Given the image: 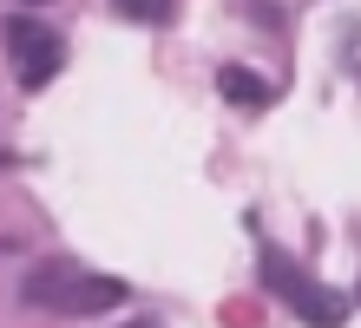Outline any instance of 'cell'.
I'll list each match as a JSON object with an SVG mask.
<instances>
[{
    "label": "cell",
    "mask_w": 361,
    "mask_h": 328,
    "mask_svg": "<svg viewBox=\"0 0 361 328\" xmlns=\"http://www.w3.org/2000/svg\"><path fill=\"white\" fill-rule=\"evenodd\" d=\"M20 296H27L33 309H53V315H105V309L125 302V282L53 262V269H33L27 282H20Z\"/></svg>",
    "instance_id": "obj_1"
},
{
    "label": "cell",
    "mask_w": 361,
    "mask_h": 328,
    "mask_svg": "<svg viewBox=\"0 0 361 328\" xmlns=\"http://www.w3.org/2000/svg\"><path fill=\"white\" fill-rule=\"evenodd\" d=\"M263 282H269L276 296H289V309L302 315V322H315V328H342V296H329L322 282H309L283 250H263Z\"/></svg>",
    "instance_id": "obj_2"
},
{
    "label": "cell",
    "mask_w": 361,
    "mask_h": 328,
    "mask_svg": "<svg viewBox=\"0 0 361 328\" xmlns=\"http://www.w3.org/2000/svg\"><path fill=\"white\" fill-rule=\"evenodd\" d=\"M7 53H13V73L27 92H39V85H53V73L66 66V47H59L53 27H39V20H7Z\"/></svg>",
    "instance_id": "obj_3"
},
{
    "label": "cell",
    "mask_w": 361,
    "mask_h": 328,
    "mask_svg": "<svg viewBox=\"0 0 361 328\" xmlns=\"http://www.w3.org/2000/svg\"><path fill=\"white\" fill-rule=\"evenodd\" d=\"M217 85H224V99H230V105H263V99H269V85H263L257 73H243V66H224Z\"/></svg>",
    "instance_id": "obj_4"
},
{
    "label": "cell",
    "mask_w": 361,
    "mask_h": 328,
    "mask_svg": "<svg viewBox=\"0 0 361 328\" xmlns=\"http://www.w3.org/2000/svg\"><path fill=\"white\" fill-rule=\"evenodd\" d=\"M112 7L125 20H138V27H164V20H171V0H112Z\"/></svg>",
    "instance_id": "obj_5"
},
{
    "label": "cell",
    "mask_w": 361,
    "mask_h": 328,
    "mask_svg": "<svg viewBox=\"0 0 361 328\" xmlns=\"http://www.w3.org/2000/svg\"><path fill=\"white\" fill-rule=\"evenodd\" d=\"M132 328H158V322H132Z\"/></svg>",
    "instance_id": "obj_6"
},
{
    "label": "cell",
    "mask_w": 361,
    "mask_h": 328,
    "mask_svg": "<svg viewBox=\"0 0 361 328\" xmlns=\"http://www.w3.org/2000/svg\"><path fill=\"white\" fill-rule=\"evenodd\" d=\"M27 7H39V0H27Z\"/></svg>",
    "instance_id": "obj_7"
}]
</instances>
